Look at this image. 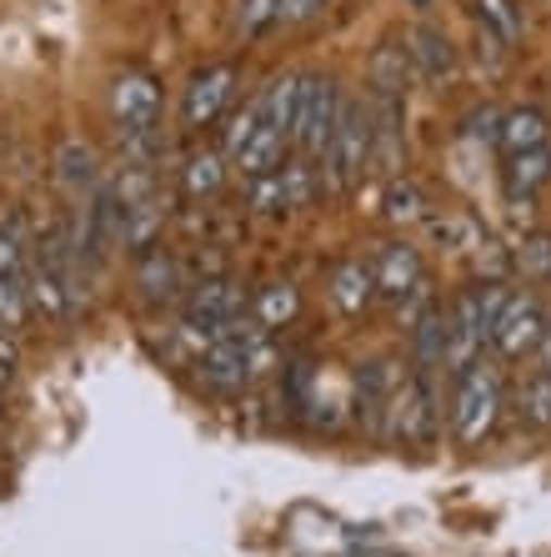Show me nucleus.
<instances>
[{
    "mask_svg": "<svg viewBox=\"0 0 551 557\" xmlns=\"http://www.w3.org/2000/svg\"><path fill=\"white\" fill-rule=\"evenodd\" d=\"M246 311V292L236 282H201L186 301V322L196 326H216V322H231Z\"/></svg>",
    "mask_w": 551,
    "mask_h": 557,
    "instance_id": "obj_11",
    "label": "nucleus"
},
{
    "mask_svg": "<svg viewBox=\"0 0 551 557\" xmlns=\"http://www.w3.org/2000/svg\"><path fill=\"white\" fill-rule=\"evenodd\" d=\"M326 0H281V15H276V26H301L311 15H321Z\"/></svg>",
    "mask_w": 551,
    "mask_h": 557,
    "instance_id": "obj_34",
    "label": "nucleus"
},
{
    "mask_svg": "<svg viewBox=\"0 0 551 557\" xmlns=\"http://www.w3.org/2000/svg\"><path fill=\"white\" fill-rule=\"evenodd\" d=\"M497 126H501V111H476L472 121H466V136H481V141H497Z\"/></svg>",
    "mask_w": 551,
    "mask_h": 557,
    "instance_id": "obj_36",
    "label": "nucleus"
},
{
    "mask_svg": "<svg viewBox=\"0 0 551 557\" xmlns=\"http://www.w3.org/2000/svg\"><path fill=\"white\" fill-rule=\"evenodd\" d=\"M261 126H266V121H261V96H256V101H246V106H241V116H236L231 126H226V156L241 151V146L251 141V136H256Z\"/></svg>",
    "mask_w": 551,
    "mask_h": 557,
    "instance_id": "obj_31",
    "label": "nucleus"
},
{
    "mask_svg": "<svg viewBox=\"0 0 551 557\" xmlns=\"http://www.w3.org/2000/svg\"><path fill=\"white\" fill-rule=\"evenodd\" d=\"M372 161V106L361 101H341V116H336L331 146L321 156V176H326V191L347 196L361 182V171Z\"/></svg>",
    "mask_w": 551,
    "mask_h": 557,
    "instance_id": "obj_2",
    "label": "nucleus"
},
{
    "mask_svg": "<svg viewBox=\"0 0 551 557\" xmlns=\"http://www.w3.org/2000/svg\"><path fill=\"white\" fill-rule=\"evenodd\" d=\"M111 116L130 166H146L161 146V81L151 71H121L111 81Z\"/></svg>",
    "mask_w": 551,
    "mask_h": 557,
    "instance_id": "obj_1",
    "label": "nucleus"
},
{
    "mask_svg": "<svg viewBox=\"0 0 551 557\" xmlns=\"http://www.w3.org/2000/svg\"><path fill=\"white\" fill-rule=\"evenodd\" d=\"M341 101H347V96L336 91V81L306 76L301 111H296V131H291L296 151L306 156V161H321V156H326V146H331V131H336V116H341Z\"/></svg>",
    "mask_w": 551,
    "mask_h": 557,
    "instance_id": "obj_4",
    "label": "nucleus"
},
{
    "mask_svg": "<svg viewBox=\"0 0 551 557\" xmlns=\"http://www.w3.org/2000/svg\"><path fill=\"white\" fill-rule=\"evenodd\" d=\"M136 286H141L146 301H176L180 292V267L166 257L161 247H146L141 251V267H136Z\"/></svg>",
    "mask_w": 551,
    "mask_h": 557,
    "instance_id": "obj_20",
    "label": "nucleus"
},
{
    "mask_svg": "<svg viewBox=\"0 0 551 557\" xmlns=\"http://www.w3.org/2000/svg\"><path fill=\"white\" fill-rule=\"evenodd\" d=\"M516 417H522L526 428H551V376L547 372L522 382V392H516Z\"/></svg>",
    "mask_w": 551,
    "mask_h": 557,
    "instance_id": "obj_25",
    "label": "nucleus"
},
{
    "mask_svg": "<svg viewBox=\"0 0 551 557\" xmlns=\"http://www.w3.org/2000/svg\"><path fill=\"white\" fill-rule=\"evenodd\" d=\"M291 201H286V182L281 171H266V176H251V211L256 216H276V211H286Z\"/></svg>",
    "mask_w": 551,
    "mask_h": 557,
    "instance_id": "obj_27",
    "label": "nucleus"
},
{
    "mask_svg": "<svg viewBox=\"0 0 551 557\" xmlns=\"http://www.w3.org/2000/svg\"><path fill=\"white\" fill-rule=\"evenodd\" d=\"M372 272H376V297H386L391 307H401L411 292H422V286H426L422 251L406 247V242H391V247H381V257L372 261Z\"/></svg>",
    "mask_w": 551,
    "mask_h": 557,
    "instance_id": "obj_7",
    "label": "nucleus"
},
{
    "mask_svg": "<svg viewBox=\"0 0 551 557\" xmlns=\"http://www.w3.org/2000/svg\"><path fill=\"white\" fill-rule=\"evenodd\" d=\"M476 26H487L501 46H516L526 36L522 0H476Z\"/></svg>",
    "mask_w": 551,
    "mask_h": 557,
    "instance_id": "obj_23",
    "label": "nucleus"
},
{
    "mask_svg": "<svg viewBox=\"0 0 551 557\" xmlns=\"http://www.w3.org/2000/svg\"><path fill=\"white\" fill-rule=\"evenodd\" d=\"M281 182H286V201H291V207H311V196L321 191V186H316V171H311L306 156H301V161H286V166H281Z\"/></svg>",
    "mask_w": 551,
    "mask_h": 557,
    "instance_id": "obj_28",
    "label": "nucleus"
},
{
    "mask_svg": "<svg viewBox=\"0 0 551 557\" xmlns=\"http://www.w3.org/2000/svg\"><path fill=\"white\" fill-rule=\"evenodd\" d=\"M301 91H306V76H276L261 86V121L276 126L291 141L296 131V111H301Z\"/></svg>",
    "mask_w": 551,
    "mask_h": 557,
    "instance_id": "obj_15",
    "label": "nucleus"
},
{
    "mask_svg": "<svg viewBox=\"0 0 551 557\" xmlns=\"http://www.w3.org/2000/svg\"><path fill=\"white\" fill-rule=\"evenodd\" d=\"M55 176H61L65 196H76V201H86L96 186H101V156L90 151L86 141H65L61 156H55Z\"/></svg>",
    "mask_w": 551,
    "mask_h": 557,
    "instance_id": "obj_14",
    "label": "nucleus"
},
{
    "mask_svg": "<svg viewBox=\"0 0 551 557\" xmlns=\"http://www.w3.org/2000/svg\"><path fill=\"white\" fill-rule=\"evenodd\" d=\"M286 146H291V141H286L276 126H261L256 136H251V141L231 156V161L241 166V176H266V171H281L286 166Z\"/></svg>",
    "mask_w": 551,
    "mask_h": 557,
    "instance_id": "obj_19",
    "label": "nucleus"
},
{
    "mask_svg": "<svg viewBox=\"0 0 551 557\" xmlns=\"http://www.w3.org/2000/svg\"><path fill=\"white\" fill-rule=\"evenodd\" d=\"M512 267L526 282H547L551 276V236H526L522 247L512 251Z\"/></svg>",
    "mask_w": 551,
    "mask_h": 557,
    "instance_id": "obj_26",
    "label": "nucleus"
},
{
    "mask_svg": "<svg viewBox=\"0 0 551 557\" xmlns=\"http://www.w3.org/2000/svg\"><path fill=\"white\" fill-rule=\"evenodd\" d=\"M501 412V376L487 362H476L472 372L456 376V397H451V437L462 447H481L497 428Z\"/></svg>",
    "mask_w": 551,
    "mask_h": 557,
    "instance_id": "obj_3",
    "label": "nucleus"
},
{
    "mask_svg": "<svg viewBox=\"0 0 551 557\" xmlns=\"http://www.w3.org/2000/svg\"><path fill=\"white\" fill-rule=\"evenodd\" d=\"M381 216L397 221V226H411V221L431 216V201H426V191L411 182V176H391V186H386V196H381Z\"/></svg>",
    "mask_w": 551,
    "mask_h": 557,
    "instance_id": "obj_22",
    "label": "nucleus"
},
{
    "mask_svg": "<svg viewBox=\"0 0 551 557\" xmlns=\"http://www.w3.org/2000/svg\"><path fill=\"white\" fill-rule=\"evenodd\" d=\"M276 15H281V0H241L236 30H241V36H261V30L276 26Z\"/></svg>",
    "mask_w": 551,
    "mask_h": 557,
    "instance_id": "obj_29",
    "label": "nucleus"
},
{
    "mask_svg": "<svg viewBox=\"0 0 551 557\" xmlns=\"http://www.w3.org/2000/svg\"><path fill=\"white\" fill-rule=\"evenodd\" d=\"M15 367H21V351H15L11 332H0V387H11L15 382Z\"/></svg>",
    "mask_w": 551,
    "mask_h": 557,
    "instance_id": "obj_35",
    "label": "nucleus"
},
{
    "mask_svg": "<svg viewBox=\"0 0 551 557\" xmlns=\"http://www.w3.org/2000/svg\"><path fill=\"white\" fill-rule=\"evenodd\" d=\"M401 367L397 362H366L356 376V417L366 422L372 437H386V412H391V397L401 387Z\"/></svg>",
    "mask_w": 551,
    "mask_h": 557,
    "instance_id": "obj_8",
    "label": "nucleus"
},
{
    "mask_svg": "<svg viewBox=\"0 0 551 557\" xmlns=\"http://www.w3.org/2000/svg\"><path fill=\"white\" fill-rule=\"evenodd\" d=\"M196 376H201L211 392H241L246 382H251V367H246V351L236 347L231 337H221V342H211L205 351H196Z\"/></svg>",
    "mask_w": 551,
    "mask_h": 557,
    "instance_id": "obj_10",
    "label": "nucleus"
},
{
    "mask_svg": "<svg viewBox=\"0 0 551 557\" xmlns=\"http://www.w3.org/2000/svg\"><path fill=\"white\" fill-rule=\"evenodd\" d=\"M296 311H301V292L291 282H266L251 297V317H256L266 332H281V326L296 322Z\"/></svg>",
    "mask_w": 551,
    "mask_h": 557,
    "instance_id": "obj_21",
    "label": "nucleus"
},
{
    "mask_svg": "<svg viewBox=\"0 0 551 557\" xmlns=\"http://www.w3.org/2000/svg\"><path fill=\"white\" fill-rule=\"evenodd\" d=\"M26 267H30V247L15 232H0V276L21 282V276H26Z\"/></svg>",
    "mask_w": 551,
    "mask_h": 557,
    "instance_id": "obj_32",
    "label": "nucleus"
},
{
    "mask_svg": "<svg viewBox=\"0 0 551 557\" xmlns=\"http://www.w3.org/2000/svg\"><path fill=\"white\" fill-rule=\"evenodd\" d=\"M411 76H416V65H411V55H406V40H381V46L372 51V86H376V96L401 101V96L411 91Z\"/></svg>",
    "mask_w": 551,
    "mask_h": 557,
    "instance_id": "obj_13",
    "label": "nucleus"
},
{
    "mask_svg": "<svg viewBox=\"0 0 551 557\" xmlns=\"http://www.w3.org/2000/svg\"><path fill=\"white\" fill-rule=\"evenodd\" d=\"M547 5H551V0H547Z\"/></svg>",
    "mask_w": 551,
    "mask_h": 557,
    "instance_id": "obj_38",
    "label": "nucleus"
},
{
    "mask_svg": "<svg viewBox=\"0 0 551 557\" xmlns=\"http://www.w3.org/2000/svg\"><path fill=\"white\" fill-rule=\"evenodd\" d=\"M411 362H416V372H431L441 367V357H447V311L441 307H426L422 317H411Z\"/></svg>",
    "mask_w": 551,
    "mask_h": 557,
    "instance_id": "obj_17",
    "label": "nucleus"
},
{
    "mask_svg": "<svg viewBox=\"0 0 551 557\" xmlns=\"http://www.w3.org/2000/svg\"><path fill=\"white\" fill-rule=\"evenodd\" d=\"M506 51H512V46H501V40L491 36L487 26H476V61L487 65V71H501V61H506Z\"/></svg>",
    "mask_w": 551,
    "mask_h": 557,
    "instance_id": "obj_33",
    "label": "nucleus"
},
{
    "mask_svg": "<svg viewBox=\"0 0 551 557\" xmlns=\"http://www.w3.org/2000/svg\"><path fill=\"white\" fill-rule=\"evenodd\" d=\"M537 351H541V372H547V376H551V317H547V332H541Z\"/></svg>",
    "mask_w": 551,
    "mask_h": 557,
    "instance_id": "obj_37",
    "label": "nucleus"
},
{
    "mask_svg": "<svg viewBox=\"0 0 551 557\" xmlns=\"http://www.w3.org/2000/svg\"><path fill=\"white\" fill-rule=\"evenodd\" d=\"M497 141H501V151H506V156L537 151V146H551V121H547V111H537V106H516V111H501Z\"/></svg>",
    "mask_w": 551,
    "mask_h": 557,
    "instance_id": "obj_12",
    "label": "nucleus"
},
{
    "mask_svg": "<svg viewBox=\"0 0 551 557\" xmlns=\"http://www.w3.org/2000/svg\"><path fill=\"white\" fill-rule=\"evenodd\" d=\"M547 182H551V146L506 156V196H512V201H526V196L541 191Z\"/></svg>",
    "mask_w": 551,
    "mask_h": 557,
    "instance_id": "obj_18",
    "label": "nucleus"
},
{
    "mask_svg": "<svg viewBox=\"0 0 551 557\" xmlns=\"http://www.w3.org/2000/svg\"><path fill=\"white\" fill-rule=\"evenodd\" d=\"M180 186H186V196H216L221 186H226V161H221V151H196L186 166H180Z\"/></svg>",
    "mask_w": 551,
    "mask_h": 557,
    "instance_id": "obj_24",
    "label": "nucleus"
},
{
    "mask_svg": "<svg viewBox=\"0 0 551 557\" xmlns=\"http://www.w3.org/2000/svg\"><path fill=\"white\" fill-rule=\"evenodd\" d=\"M331 301L347 317H361V311L376 301V272H372V261H341L331 272Z\"/></svg>",
    "mask_w": 551,
    "mask_h": 557,
    "instance_id": "obj_16",
    "label": "nucleus"
},
{
    "mask_svg": "<svg viewBox=\"0 0 551 557\" xmlns=\"http://www.w3.org/2000/svg\"><path fill=\"white\" fill-rule=\"evenodd\" d=\"M541 332H547V311H541L537 297H506L497 326H491V347L506 357V362H522L526 351H537Z\"/></svg>",
    "mask_w": 551,
    "mask_h": 557,
    "instance_id": "obj_6",
    "label": "nucleus"
},
{
    "mask_svg": "<svg viewBox=\"0 0 551 557\" xmlns=\"http://www.w3.org/2000/svg\"><path fill=\"white\" fill-rule=\"evenodd\" d=\"M26 317H30V307H26V292H21V282L0 276V332L26 326Z\"/></svg>",
    "mask_w": 551,
    "mask_h": 557,
    "instance_id": "obj_30",
    "label": "nucleus"
},
{
    "mask_svg": "<svg viewBox=\"0 0 551 557\" xmlns=\"http://www.w3.org/2000/svg\"><path fill=\"white\" fill-rule=\"evenodd\" d=\"M406 55L411 65H416V76L436 81V86H447L456 71H462V61H456V46H451V36L441 26H431V21H422V26H411L406 36Z\"/></svg>",
    "mask_w": 551,
    "mask_h": 557,
    "instance_id": "obj_9",
    "label": "nucleus"
},
{
    "mask_svg": "<svg viewBox=\"0 0 551 557\" xmlns=\"http://www.w3.org/2000/svg\"><path fill=\"white\" fill-rule=\"evenodd\" d=\"M236 81H241V71L231 61H216V65H205V71H196L191 86H186V101H180V121L191 131L216 126L236 96Z\"/></svg>",
    "mask_w": 551,
    "mask_h": 557,
    "instance_id": "obj_5",
    "label": "nucleus"
}]
</instances>
